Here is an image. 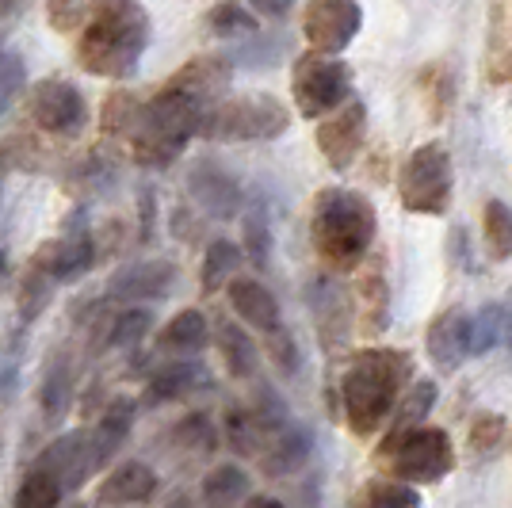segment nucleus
<instances>
[{"label": "nucleus", "instance_id": "2eb2a0df", "mask_svg": "<svg viewBox=\"0 0 512 508\" xmlns=\"http://www.w3.org/2000/svg\"><path fill=\"white\" fill-rule=\"evenodd\" d=\"M153 489H157V478H153V470L146 463H138V459H130V463L115 466L111 474H107L100 489H96V501L107 508H123V505H138V501H146Z\"/></svg>", "mask_w": 512, "mask_h": 508}, {"label": "nucleus", "instance_id": "c9c22d12", "mask_svg": "<svg viewBox=\"0 0 512 508\" xmlns=\"http://www.w3.org/2000/svg\"><path fill=\"white\" fill-rule=\"evenodd\" d=\"M272 356H276L279 363H283V367H287V371H295V363H299V356H295V344H291V337H287V333H272Z\"/></svg>", "mask_w": 512, "mask_h": 508}, {"label": "nucleus", "instance_id": "4be33fe9", "mask_svg": "<svg viewBox=\"0 0 512 508\" xmlns=\"http://www.w3.org/2000/svg\"><path fill=\"white\" fill-rule=\"evenodd\" d=\"M161 344H165V348H176V352H195V348H203V344H207V318H203L199 310H180V314L165 325Z\"/></svg>", "mask_w": 512, "mask_h": 508}, {"label": "nucleus", "instance_id": "ddd939ff", "mask_svg": "<svg viewBox=\"0 0 512 508\" xmlns=\"http://www.w3.org/2000/svg\"><path fill=\"white\" fill-rule=\"evenodd\" d=\"M428 356L436 360V367L444 371H455L459 363L470 356V318L463 310H448L428 325Z\"/></svg>", "mask_w": 512, "mask_h": 508}, {"label": "nucleus", "instance_id": "58836bf2", "mask_svg": "<svg viewBox=\"0 0 512 508\" xmlns=\"http://www.w3.org/2000/svg\"><path fill=\"white\" fill-rule=\"evenodd\" d=\"M497 432H501V421H497V417H493V421H482L474 428V447H478V451L493 447L497 444Z\"/></svg>", "mask_w": 512, "mask_h": 508}, {"label": "nucleus", "instance_id": "7ed1b4c3", "mask_svg": "<svg viewBox=\"0 0 512 508\" xmlns=\"http://www.w3.org/2000/svg\"><path fill=\"white\" fill-rule=\"evenodd\" d=\"M211 104L192 96L188 88L165 85L146 107H138V119L130 127L134 153L142 165H169L180 149L192 142Z\"/></svg>", "mask_w": 512, "mask_h": 508}, {"label": "nucleus", "instance_id": "a211bd4d", "mask_svg": "<svg viewBox=\"0 0 512 508\" xmlns=\"http://www.w3.org/2000/svg\"><path fill=\"white\" fill-rule=\"evenodd\" d=\"M169 85L188 88L192 96H199V100H207L214 107L222 100V92L230 88V62L226 58H195L172 77Z\"/></svg>", "mask_w": 512, "mask_h": 508}, {"label": "nucleus", "instance_id": "f8f14e48", "mask_svg": "<svg viewBox=\"0 0 512 508\" xmlns=\"http://www.w3.org/2000/svg\"><path fill=\"white\" fill-rule=\"evenodd\" d=\"M100 463H104V455H100V447H96V436H88V432H69V436L54 440V444L39 455V466H46V470L62 482L65 493L81 486Z\"/></svg>", "mask_w": 512, "mask_h": 508}, {"label": "nucleus", "instance_id": "39448f33", "mask_svg": "<svg viewBox=\"0 0 512 508\" xmlns=\"http://www.w3.org/2000/svg\"><path fill=\"white\" fill-rule=\"evenodd\" d=\"M291 127V111L279 104L268 92H245V96H230L218 100L207 111L199 134L214 138V142H264V138H279Z\"/></svg>", "mask_w": 512, "mask_h": 508}, {"label": "nucleus", "instance_id": "473e14b6", "mask_svg": "<svg viewBox=\"0 0 512 508\" xmlns=\"http://www.w3.org/2000/svg\"><path fill=\"white\" fill-rule=\"evenodd\" d=\"M150 329V314L146 310H127L115 318V329H111V344H134V340L146 337Z\"/></svg>", "mask_w": 512, "mask_h": 508}, {"label": "nucleus", "instance_id": "1a4fd4ad", "mask_svg": "<svg viewBox=\"0 0 512 508\" xmlns=\"http://www.w3.org/2000/svg\"><path fill=\"white\" fill-rule=\"evenodd\" d=\"M360 4L356 0H306L302 35L321 54H341L360 31Z\"/></svg>", "mask_w": 512, "mask_h": 508}, {"label": "nucleus", "instance_id": "79ce46f5", "mask_svg": "<svg viewBox=\"0 0 512 508\" xmlns=\"http://www.w3.org/2000/svg\"><path fill=\"white\" fill-rule=\"evenodd\" d=\"M4 272H8V260H4V253H0V283H4Z\"/></svg>", "mask_w": 512, "mask_h": 508}, {"label": "nucleus", "instance_id": "c756f323", "mask_svg": "<svg viewBox=\"0 0 512 508\" xmlns=\"http://www.w3.org/2000/svg\"><path fill=\"white\" fill-rule=\"evenodd\" d=\"M237 264H241V249H237L234 241H214L207 256H203V291H214Z\"/></svg>", "mask_w": 512, "mask_h": 508}, {"label": "nucleus", "instance_id": "f704fd0d", "mask_svg": "<svg viewBox=\"0 0 512 508\" xmlns=\"http://www.w3.org/2000/svg\"><path fill=\"white\" fill-rule=\"evenodd\" d=\"M23 88V65L16 54H0V111L12 104V96Z\"/></svg>", "mask_w": 512, "mask_h": 508}, {"label": "nucleus", "instance_id": "a878e982", "mask_svg": "<svg viewBox=\"0 0 512 508\" xmlns=\"http://www.w3.org/2000/svg\"><path fill=\"white\" fill-rule=\"evenodd\" d=\"M130 424H134V402L130 398H119V402L107 405L104 421H100V428L92 432L96 436V447H100V455H111L115 447H119V440L130 432Z\"/></svg>", "mask_w": 512, "mask_h": 508}, {"label": "nucleus", "instance_id": "9b49d317", "mask_svg": "<svg viewBox=\"0 0 512 508\" xmlns=\"http://www.w3.org/2000/svg\"><path fill=\"white\" fill-rule=\"evenodd\" d=\"M363 134H367V107L360 100H348L337 111H329V119L318 130V146L325 153V161L337 172L348 169L363 149Z\"/></svg>", "mask_w": 512, "mask_h": 508}, {"label": "nucleus", "instance_id": "393cba45", "mask_svg": "<svg viewBox=\"0 0 512 508\" xmlns=\"http://www.w3.org/2000/svg\"><path fill=\"white\" fill-rule=\"evenodd\" d=\"M222 360L230 367V375L237 379H245V375H253L256 371V344L245 337V329H237V325H222Z\"/></svg>", "mask_w": 512, "mask_h": 508}, {"label": "nucleus", "instance_id": "2f4dec72", "mask_svg": "<svg viewBox=\"0 0 512 508\" xmlns=\"http://www.w3.org/2000/svg\"><path fill=\"white\" fill-rule=\"evenodd\" d=\"M92 0H46V16L54 31H77L88 20Z\"/></svg>", "mask_w": 512, "mask_h": 508}, {"label": "nucleus", "instance_id": "e433bc0d", "mask_svg": "<svg viewBox=\"0 0 512 508\" xmlns=\"http://www.w3.org/2000/svg\"><path fill=\"white\" fill-rule=\"evenodd\" d=\"M65 390H69V386H65V371H62V375L54 371V375H50V382H46V413H58V409H62Z\"/></svg>", "mask_w": 512, "mask_h": 508}, {"label": "nucleus", "instance_id": "4c0bfd02", "mask_svg": "<svg viewBox=\"0 0 512 508\" xmlns=\"http://www.w3.org/2000/svg\"><path fill=\"white\" fill-rule=\"evenodd\" d=\"M291 4L295 0H249V8L260 12V16H268V20H283L291 12Z\"/></svg>", "mask_w": 512, "mask_h": 508}, {"label": "nucleus", "instance_id": "6e6552de", "mask_svg": "<svg viewBox=\"0 0 512 508\" xmlns=\"http://www.w3.org/2000/svg\"><path fill=\"white\" fill-rule=\"evenodd\" d=\"M402 203L413 214H444L451 203V157L440 142L413 149L402 169Z\"/></svg>", "mask_w": 512, "mask_h": 508}, {"label": "nucleus", "instance_id": "423d86ee", "mask_svg": "<svg viewBox=\"0 0 512 508\" xmlns=\"http://www.w3.org/2000/svg\"><path fill=\"white\" fill-rule=\"evenodd\" d=\"M291 92H295V107L306 119H321L329 111L352 100V73L337 54H321L310 50L295 62L291 73Z\"/></svg>", "mask_w": 512, "mask_h": 508}, {"label": "nucleus", "instance_id": "f03ea898", "mask_svg": "<svg viewBox=\"0 0 512 508\" xmlns=\"http://www.w3.org/2000/svg\"><path fill=\"white\" fill-rule=\"evenodd\" d=\"M409 375H413V363L402 352H390V348L360 352L341 379V402L348 428L356 436L379 432L386 417L394 413V402H398Z\"/></svg>", "mask_w": 512, "mask_h": 508}, {"label": "nucleus", "instance_id": "6ab92c4d", "mask_svg": "<svg viewBox=\"0 0 512 508\" xmlns=\"http://www.w3.org/2000/svg\"><path fill=\"white\" fill-rule=\"evenodd\" d=\"M192 195L218 218H230L237 211V203H241V191H237L234 180L222 176L218 169H207V165L192 172Z\"/></svg>", "mask_w": 512, "mask_h": 508}, {"label": "nucleus", "instance_id": "bb28decb", "mask_svg": "<svg viewBox=\"0 0 512 508\" xmlns=\"http://www.w3.org/2000/svg\"><path fill=\"white\" fill-rule=\"evenodd\" d=\"M245 489H249V478H245V470H237V466H218L211 478L203 482V493H207V501L218 508L234 505L245 497Z\"/></svg>", "mask_w": 512, "mask_h": 508}, {"label": "nucleus", "instance_id": "a19ab883", "mask_svg": "<svg viewBox=\"0 0 512 508\" xmlns=\"http://www.w3.org/2000/svg\"><path fill=\"white\" fill-rule=\"evenodd\" d=\"M16 8V0H0V12H12Z\"/></svg>", "mask_w": 512, "mask_h": 508}, {"label": "nucleus", "instance_id": "412c9836", "mask_svg": "<svg viewBox=\"0 0 512 508\" xmlns=\"http://www.w3.org/2000/svg\"><path fill=\"white\" fill-rule=\"evenodd\" d=\"M65 497V486L46 470V466H31L27 478L16 489V508H58V501Z\"/></svg>", "mask_w": 512, "mask_h": 508}, {"label": "nucleus", "instance_id": "aec40b11", "mask_svg": "<svg viewBox=\"0 0 512 508\" xmlns=\"http://www.w3.org/2000/svg\"><path fill=\"white\" fill-rule=\"evenodd\" d=\"M505 340H512V306H486L470 318V356H482Z\"/></svg>", "mask_w": 512, "mask_h": 508}, {"label": "nucleus", "instance_id": "72a5a7b5", "mask_svg": "<svg viewBox=\"0 0 512 508\" xmlns=\"http://www.w3.org/2000/svg\"><path fill=\"white\" fill-rule=\"evenodd\" d=\"M367 508H417V493L409 486H398V482L375 486L367 497Z\"/></svg>", "mask_w": 512, "mask_h": 508}, {"label": "nucleus", "instance_id": "ea45409f", "mask_svg": "<svg viewBox=\"0 0 512 508\" xmlns=\"http://www.w3.org/2000/svg\"><path fill=\"white\" fill-rule=\"evenodd\" d=\"M245 508H283V505H279L276 497H253V501H249Z\"/></svg>", "mask_w": 512, "mask_h": 508}, {"label": "nucleus", "instance_id": "f257e3e1", "mask_svg": "<svg viewBox=\"0 0 512 508\" xmlns=\"http://www.w3.org/2000/svg\"><path fill=\"white\" fill-rule=\"evenodd\" d=\"M150 46V16L138 0H92L77 43L81 69L96 77H130Z\"/></svg>", "mask_w": 512, "mask_h": 508}, {"label": "nucleus", "instance_id": "b1692460", "mask_svg": "<svg viewBox=\"0 0 512 508\" xmlns=\"http://www.w3.org/2000/svg\"><path fill=\"white\" fill-rule=\"evenodd\" d=\"M482 226H486V249H490L493 260H509L512 256V211L501 203V199H490V203H486Z\"/></svg>", "mask_w": 512, "mask_h": 508}, {"label": "nucleus", "instance_id": "4468645a", "mask_svg": "<svg viewBox=\"0 0 512 508\" xmlns=\"http://www.w3.org/2000/svg\"><path fill=\"white\" fill-rule=\"evenodd\" d=\"M92 237L88 233H69L62 241H50L39 249L35 256V268H43L46 276L54 279V283H62V279H77L81 272L92 268Z\"/></svg>", "mask_w": 512, "mask_h": 508}, {"label": "nucleus", "instance_id": "cd10ccee", "mask_svg": "<svg viewBox=\"0 0 512 508\" xmlns=\"http://www.w3.org/2000/svg\"><path fill=\"white\" fill-rule=\"evenodd\" d=\"M207 27H211L214 35H253L256 16L245 4H237V0H222V4H214L211 12H207Z\"/></svg>", "mask_w": 512, "mask_h": 508}, {"label": "nucleus", "instance_id": "f3484780", "mask_svg": "<svg viewBox=\"0 0 512 508\" xmlns=\"http://www.w3.org/2000/svg\"><path fill=\"white\" fill-rule=\"evenodd\" d=\"M230 306H234L237 318L260 329V333H276L279 329V302L256 279H234L230 283Z\"/></svg>", "mask_w": 512, "mask_h": 508}, {"label": "nucleus", "instance_id": "0eeeda50", "mask_svg": "<svg viewBox=\"0 0 512 508\" xmlns=\"http://www.w3.org/2000/svg\"><path fill=\"white\" fill-rule=\"evenodd\" d=\"M383 455H390V470L402 482H417V486L448 478L451 463H455L448 432L444 428H425V424L402 432L394 444H383Z\"/></svg>", "mask_w": 512, "mask_h": 508}, {"label": "nucleus", "instance_id": "dca6fc26", "mask_svg": "<svg viewBox=\"0 0 512 508\" xmlns=\"http://www.w3.org/2000/svg\"><path fill=\"white\" fill-rule=\"evenodd\" d=\"M172 279H176V268L165 264V260L130 264V268H123V272H115V279H111V295L127 298V302H138V298H161L172 291Z\"/></svg>", "mask_w": 512, "mask_h": 508}, {"label": "nucleus", "instance_id": "5701e85b", "mask_svg": "<svg viewBox=\"0 0 512 508\" xmlns=\"http://www.w3.org/2000/svg\"><path fill=\"white\" fill-rule=\"evenodd\" d=\"M432 402H436V382H417L413 390L406 394V402L398 405V417H394V424H390V436H386V444H394L402 432H409V428H417V424L428 417V409H432Z\"/></svg>", "mask_w": 512, "mask_h": 508}, {"label": "nucleus", "instance_id": "9d476101", "mask_svg": "<svg viewBox=\"0 0 512 508\" xmlns=\"http://www.w3.org/2000/svg\"><path fill=\"white\" fill-rule=\"evenodd\" d=\"M31 119L43 130H50V134L73 138L88 123L85 96L77 92V85H69V81L46 77V81H39V85L31 88Z\"/></svg>", "mask_w": 512, "mask_h": 508}, {"label": "nucleus", "instance_id": "c85d7f7f", "mask_svg": "<svg viewBox=\"0 0 512 508\" xmlns=\"http://www.w3.org/2000/svg\"><path fill=\"white\" fill-rule=\"evenodd\" d=\"M195 382H199V367H165L161 375H153L150 390H146V398L150 402H169V398H180V394H188Z\"/></svg>", "mask_w": 512, "mask_h": 508}, {"label": "nucleus", "instance_id": "7c9ffc66", "mask_svg": "<svg viewBox=\"0 0 512 508\" xmlns=\"http://www.w3.org/2000/svg\"><path fill=\"white\" fill-rule=\"evenodd\" d=\"M268 245H272V237H268L264 211H249L245 214V256L253 260L256 268L268 264Z\"/></svg>", "mask_w": 512, "mask_h": 508}, {"label": "nucleus", "instance_id": "20e7f679", "mask_svg": "<svg viewBox=\"0 0 512 508\" xmlns=\"http://www.w3.org/2000/svg\"><path fill=\"white\" fill-rule=\"evenodd\" d=\"M310 233H314L318 253L333 268L348 272L367 256L371 241H375V207L363 199L360 191L325 188L314 199Z\"/></svg>", "mask_w": 512, "mask_h": 508}]
</instances>
